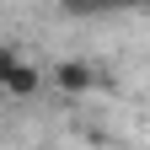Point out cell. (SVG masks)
Returning a JSON list of instances; mask_svg holds the SVG:
<instances>
[{
	"label": "cell",
	"mask_w": 150,
	"mask_h": 150,
	"mask_svg": "<svg viewBox=\"0 0 150 150\" xmlns=\"http://www.w3.org/2000/svg\"><path fill=\"white\" fill-rule=\"evenodd\" d=\"M0 86H6V97L27 102V97H38V91H43V70L27 64L16 48H6V54H0Z\"/></svg>",
	"instance_id": "6da1fadb"
},
{
	"label": "cell",
	"mask_w": 150,
	"mask_h": 150,
	"mask_svg": "<svg viewBox=\"0 0 150 150\" xmlns=\"http://www.w3.org/2000/svg\"><path fill=\"white\" fill-rule=\"evenodd\" d=\"M48 81L64 91V97H86V91H97L102 86V70L91 64V59H59L48 70Z\"/></svg>",
	"instance_id": "7a4b0ae2"
},
{
	"label": "cell",
	"mask_w": 150,
	"mask_h": 150,
	"mask_svg": "<svg viewBox=\"0 0 150 150\" xmlns=\"http://www.w3.org/2000/svg\"><path fill=\"white\" fill-rule=\"evenodd\" d=\"M59 6H64V0H59Z\"/></svg>",
	"instance_id": "3957f363"
},
{
	"label": "cell",
	"mask_w": 150,
	"mask_h": 150,
	"mask_svg": "<svg viewBox=\"0 0 150 150\" xmlns=\"http://www.w3.org/2000/svg\"><path fill=\"white\" fill-rule=\"evenodd\" d=\"M145 6H150V0H145Z\"/></svg>",
	"instance_id": "277c9868"
}]
</instances>
